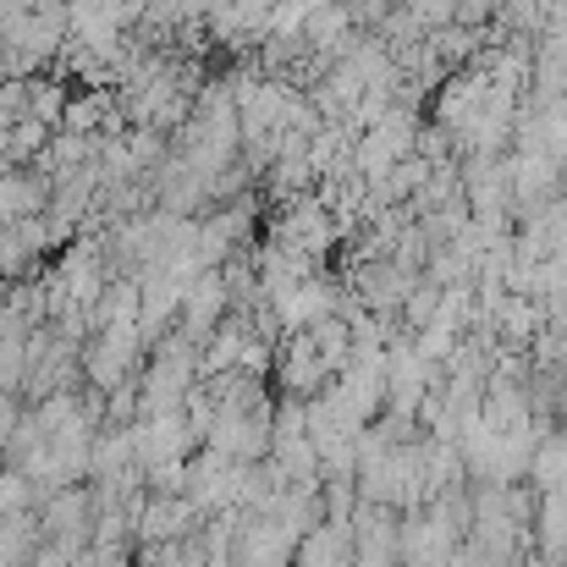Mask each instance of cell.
I'll use <instances>...</instances> for the list:
<instances>
[{
	"label": "cell",
	"mask_w": 567,
	"mask_h": 567,
	"mask_svg": "<svg viewBox=\"0 0 567 567\" xmlns=\"http://www.w3.org/2000/svg\"><path fill=\"white\" fill-rule=\"evenodd\" d=\"M39 529L44 540H72V546H94V485H61L39 502Z\"/></svg>",
	"instance_id": "2"
},
{
	"label": "cell",
	"mask_w": 567,
	"mask_h": 567,
	"mask_svg": "<svg viewBox=\"0 0 567 567\" xmlns=\"http://www.w3.org/2000/svg\"><path fill=\"white\" fill-rule=\"evenodd\" d=\"M231 315V287H226V270H198L188 287V298H183V320H177V331L193 337V342H204V337H215V326Z\"/></svg>",
	"instance_id": "3"
},
{
	"label": "cell",
	"mask_w": 567,
	"mask_h": 567,
	"mask_svg": "<svg viewBox=\"0 0 567 567\" xmlns=\"http://www.w3.org/2000/svg\"><path fill=\"white\" fill-rule=\"evenodd\" d=\"M463 546V529L441 507H413L402 513V567H446L452 551Z\"/></svg>",
	"instance_id": "1"
},
{
	"label": "cell",
	"mask_w": 567,
	"mask_h": 567,
	"mask_svg": "<svg viewBox=\"0 0 567 567\" xmlns=\"http://www.w3.org/2000/svg\"><path fill=\"white\" fill-rule=\"evenodd\" d=\"M359 551H353V524L342 518H320L303 540H298V557L292 567H353Z\"/></svg>",
	"instance_id": "4"
},
{
	"label": "cell",
	"mask_w": 567,
	"mask_h": 567,
	"mask_svg": "<svg viewBox=\"0 0 567 567\" xmlns=\"http://www.w3.org/2000/svg\"><path fill=\"white\" fill-rule=\"evenodd\" d=\"M33 507H39V485L22 468L0 463V518H17V513H33Z\"/></svg>",
	"instance_id": "6"
},
{
	"label": "cell",
	"mask_w": 567,
	"mask_h": 567,
	"mask_svg": "<svg viewBox=\"0 0 567 567\" xmlns=\"http://www.w3.org/2000/svg\"><path fill=\"white\" fill-rule=\"evenodd\" d=\"M66 105H72V89L61 83V72H55V78H28V116H33V122H44V127L61 133Z\"/></svg>",
	"instance_id": "5"
}]
</instances>
